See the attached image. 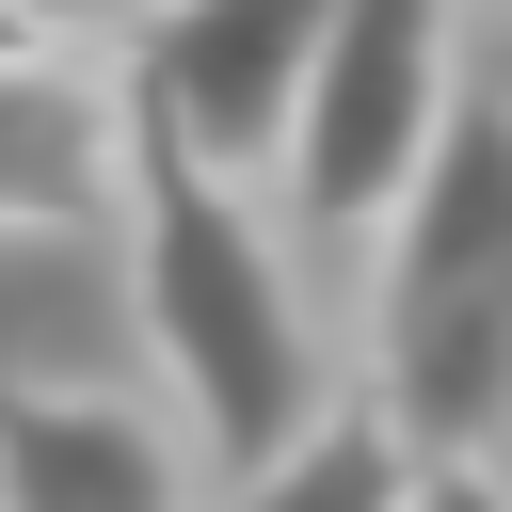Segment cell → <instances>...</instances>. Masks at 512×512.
<instances>
[{
	"label": "cell",
	"mask_w": 512,
	"mask_h": 512,
	"mask_svg": "<svg viewBox=\"0 0 512 512\" xmlns=\"http://www.w3.org/2000/svg\"><path fill=\"white\" fill-rule=\"evenodd\" d=\"M368 416L416 464H480L512 432V112L448 96L416 192L384 208L368 256Z\"/></svg>",
	"instance_id": "cell-1"
},
{
	"label": "cell",
	"mask_w": 512,
	"mask_h": 512,
	"mask_svg": "<svg viewBox=\"0 0 512 512\" xmlns=\"http://www.w3.org/2000/svg\"><path fill=\"white\" fill-rule=\"evenodd\" d=\"M128 272H144V336L192 400V432L256 480L304 416H320V368H304V304H288V256L256 224L240 176L176 160L128 128Z\"/></svg>",
	"instance_id": "cell-2"
},
{
	"label": "cell",
	"mask_w": 512,
	"mask_h": 512,
	"mask_svg": "<svg viewBox=\"0 0 512 512\" xmlns=\"http://www.w3.org/2000/svg\"><path fill=\"white\" fill-rule=\"evenodd\" d=\"M432 128H448V0H336L320 64H304V128L272 160L288 224L304 240H384V208L416 192Z\"/></svg>",
	"instance_id": "cell-3"
},
{
	"label": "cell",
	"mask_w": 512,
	"mask_h": 512,
	"mask_svg": "<svg viewBox=\"0 0 512 512\" xmlns=\"http://www.w3.org/2000/svg\"><path fill=\"white\" fill-rule=\"evenodd\" d=\"M320 16H336V0H160V16L128 32V128L256 192V176L288 160V128H304Z\"/></svg>",
	"instance_id": "cell-4"
},
{
	"label": "cell",
	"mask_w": 512,
	"mask_h": 512,
	"mask_svg": "<svg viewBox=\"0 0 512 512\" xmlns=\"http://www.w3.org/2000/svg\"><path fill=\"white\" fill-rule=\"evenodd\" d=\"M0 512H176V448L96 384L0 400Z\"/></svg>",
	"instance_id": "cell-5"
},
{
	"label": "cell",
	"mask_w": 512,
	"mask_h": 512,
	"mask_svg": "<svg viewBox=\"0 0 512 512\" xmlns=\"http://www.w3.org/2000/svg\"><path fill=\"white\" fill-rule=\"evenodd\" d=\"M128 208V128L80 64L0 48V224H112Z\"/></svg>",
	"instance_id": "cell-6"
},
{
	"label": "cell",
	"mask_w": 512,
	"mask_h": 512,
	"mask_svg": "<svg viewBox=\"0 0 512 512\" xmlns=\"http://www.w3.org/2000/svg\"><path fill=\"white\" fill-rule=\"evenodd\" d=\"M400 480H416V448H400L384 416H336V400H320V416L240 480V512H400Z\"/></svg>",
	"instance_id": "cell-7"
},
{
	"label": "cell",
	"mask_w": 512,
	"mask_h": 512,
	"mask_svg": "<svg viewBox=\"0 0 512 512\" xmlns=\"http://www.w3.org/2000/svg\"><path fill=\"white\" fill-rule=\"evenodd\" d=\"M400 512H512V496H496V464H416Z\"/></svg>",
	"instance_id": "cell-8"
},
{
	"label": "cell",
	"mask_w": 512,
	"mask_h": 512,
	"mask_svg": "<svg viewBox=\"0 0 512 512\" xmlns=\"http://www.w3.org/2000/svg\"><path fill=\"white\" fill-rule=\"evenodd\" d=\"M160 0H16V32H144Z\"/></svg>",
	"instance_id": "cell-9"
},
{
	"label": "cell",
	"mask_w": 512,
	"mask_h": 512,
	"mask_svg": "<svg viewBox=\"0 0 512 512\" xmlns=\"http://www.w3.org/2000/svg\"><path fill=\"white\" fill-rule=\"evenodd\" d=\"M0 48H32V32H16V0H0Z\"/></svg>",
	"instance_id": "cell-10"
}]
</instances>
